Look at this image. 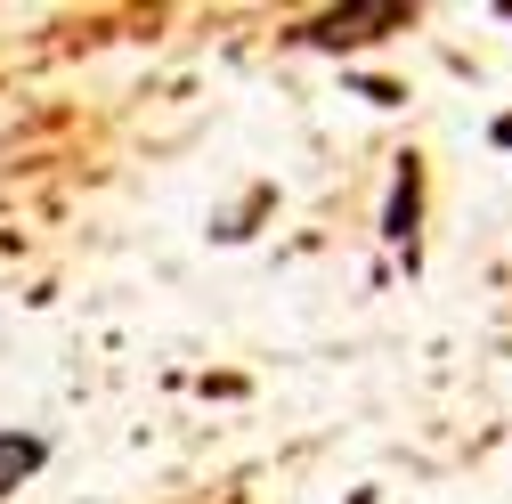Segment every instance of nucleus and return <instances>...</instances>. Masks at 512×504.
<instances>
[{
	"label": "nucleus",
	"instance_id": "4",
	"mask_svg": "<svg viewBox=\"0 0 512 504\" xmlns=\"http://www.w3.org/2000/svg\"><path fill=\"white\" fill-rule=\"evenodd\" d=\"M488 139H496V147H512V114H496V122H488Z\"/></svg>",
	"mask_w": 512,
	"mask_h": 504
},
{
	"label": "nucleus",
	"instance_id": "5",
	"mask_svg": "<svg viewBox=\"0 0 512 504\" xmlns=\"http://www.w3.org/2000/svg\"><path fill=\"white\" fill-rule=\"evenodd\" d=\"M496 17H504V25H512V0H496Z\"/></svg>",
	"mask_w": 512,
	"mask_h": 504
},
{
	"label": "nucleus",
	"instance_id": "3",
	"mask_svg": "<svg viewBox=\"0 0 512 504\" xmlns=\"http://www.w3.org/2000/svg\"><path fill=\"white\" fill-rule=\"evenodd\" d=\"M41 464H49V439L41 431H0V496H17Z\"/></svg>",
	"mask_w": 512,
	"mask_h": 504
},
{
	"label": "nucleus",
	"instance_id": "1",
	"mask_svg": "<svg viewBox=\"0 0 512 504\" xmlns=\"http://www.w3.org/2000/svg\"><path fill=\"white\" fill-rule=\"evenodd\" d=\"M407 25H415V0H350V9H326V17L293 25V41L342 57V49H374V41H391V33H407Z\"/></svg>",
	"mask_w": 512,
	"mask_h": 504
},
{
	"label": "nucleus",
	"instance_id": "2",
	"mask_svg": "<svg viewBox=\"0 0 512 504\" xmlns=\"http://www.w3.org/2000/svg\"><path fill=\"white\" fill-rule=\"evenodd\" d=\"M415 228H423V155H399L391 171V204H382V236L415 261Z\"/></svg>",
	"mask_w": 512,
	"mask_h": 504
}]
</instances>
